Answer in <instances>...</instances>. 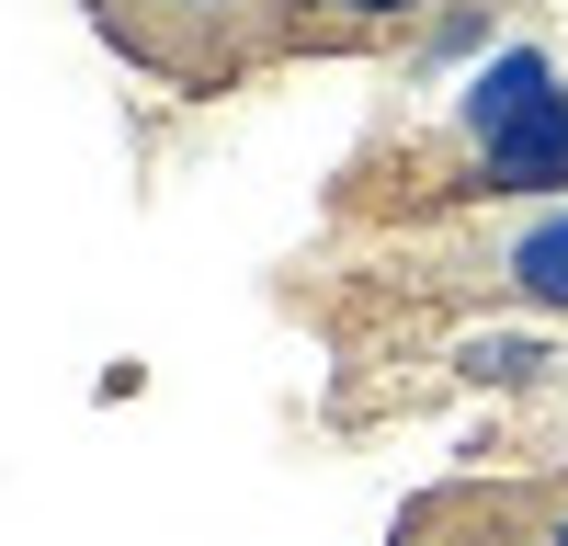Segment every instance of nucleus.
Segmentation results:
<instances>
[{"mask_svg":"<svg viewBox=\"0 0 568 546\" xmlns=\"http://www.w3.org/2000/svg\"><path fill=\"white\" fill-rule=\"evenodd\" d=\"M466 513H478L500 546H568V478H557V489H535V501H524V489H489V501L466 489Z\"/></svg>","mask_w":568,"mask_h":546,"instance_id":"5","label":"nucleus"},{"mask_svg":"<svg viewBox=\"0 0 568 546\" xmlns=\"http://www.w3.org/2000/svg\"><path fill=\"white\" fill-rule=\"evenodd\" d=\"M91 12H114V0H91Z\"/></svg>","mask_w":568,"mask_h":546,"instance_id":"7","label":"nucleus"},{"mask_svg":"<svg viewBox=\"0 0 568 546\" xmlns=\"http://www.w3.org/2000/svg\"><path fill=\"white\" fill-rule=\"evenodd\" d=\"M535 398H546V410H557V422H568V376H557V387H535Z\"/></svg>","mask_w":568,"mask_h":546,"instance_id":"6","label":"nucleus"},{"mask_svg":"<svg viewBox=\"0 0 568 546\" xmlns=\"http://www.w3.org/2000/svg\"><path fill=\"white\" fill-rule=\"evenodd\" d=\"M398 296H455V307L568 318V194H546V205L433 216V240H420V262H409Z\"/></svg>","mask_w":568,"mask_h":546,"instance_id":"2","label":"nucleus"},{"mask_svg":"<svg viewBox=\"0 0 568 546\" xmlns=\"http://www.w3.org/2000/svg\"><path fill=\"white\" fill-rule=\"evenodd\" d=\"M500 0H296L284 12V58H433V46H478Z\"/></svg>","mask_w":568,"mask_h":546,"instance_id":"4","label":"nucleus"},{"mask_svg":"<svg viewBox=\"0 0 568 546\" xmlns=\"http://www.w3.org/2000/svg\"><path fill=\"white\" fill-rule=\"evenodd\" d=\"M284 12L296 0H114L103 34L136 69H160L171 91H227L284 58Z\"/></svg>","mask_w":568,"mask_h":546,"instance_id":"3","label":"nucleus"},{"mask_svg":"<svg viewBox=\"0 0 568 546\" xmlns=\"http://www.w3.org/2000/svg\"><path fill=\"white\" fill-rule=\"evenodd\" d=\"M568 194V69L546 46H489L478 69L444 91L433 136H409L398 160H353L342 171V205L364 216H398V228H433V216H478V205H546Z\"/></svg>","mask_w":568,"mask_h":546,"instance_id":"1","label":"nucleus"}]
</instances>
